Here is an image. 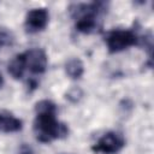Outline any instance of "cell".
Here are the masks:
<instances>
[{
  "mask_svg": "<svg viewBox=\"0 0 154 154\" xmlns=\"http://www.w3.org/2000/svg\"><path fill=\"white\" fill-rule=\"evenodd\" d=\"M35 112L34 134L37 141L51 143L67 135V126L57 119V106L54 102L51 100H41L36 103Z\"/></svg>",
  "mask_w": 154,
  "mask_h": 154,
  "instance_id": "obj_1",
  "label": "cell"
},
{
  "mask_svg": "<svg viewBox=\"0 0 154 154\" xmlns=\"http://www.w3.org/2000/svg\"><path fill=\"white\" fill-rule=\"evenodd\" d=\"M105 2L77 4L70 7L71 14L76 20V29L83 34H91L99 28L97 17L105 11Z\"/></svg>",
  "mask_w": 154,
  "mask_h": 154,
  "instance_id": "obj_2",
  "label": "cell"
},
{
  "mask_svg": "<svg viewBox=\"0 0 154 154\" xmlns=\"http://www.w3.org/2000/svg\"><path fill=\"white\" fill-rule=\"evenodd\" d=\"M138 36L132 30H125V29H118L112 30L107 34L105 41L108 48L109 53H118L124 49H128L131 46H135L138 43Z\"/></svg>",
  "mask_w": 154,
  "mask_h": 154,
  "instance_id": "obj_3",
  "label": "cell"
},
{
  "mask_svg": "<svg viewBox=\"0 0 154 154\" xmlns=\"http://www.w3.org/2000/svg\"><path fill=\"white\" fill-rule=\"evenodd\" d=\"M124 146H125V138L123 134L118 131H108L97 140V142L91 147V149L96 153L116 154L120 152Z\"/></svg>",
  "mask_w": 154,
  "mask_h": 154,
  "instance_id": "obj_4",
  "label": "cell"
},
{
  "mask_svg": "<svg viewBox=\"0 0 154 154\" xmlns=\"http://www.w3.org/2000/svg\"><path fill=\"white\" fill-rule=\"evenodd\" d=\"M25 70L32 75H42L47 69V54L41 48H31L23 53Z\"/></svg>",
  "mask_w": 154,
  "mask_h": 154,
  "instance_id": "obj_5",
  "label": "cell"
},
{
  "mask_svg": "<svg viewBox=\"0 0 154 154\" xmlns=\"http://www.w3.org/2000/svg\"><path fill=\"white\" fill-rule=\"evenodd\" d=\"M48 18H49L48 11L43 7L30 10L26 13L25 20H24L25 30L30 34H36L38 31H42L47 26Z\"/></svg>",
  "mask_w": 154,
  "mask_h": 154,
  "instance_id": "obj_6",
  "label": "cell"
},
{
  "mask_svg": "<svg viewBox=\"0 0 154 154\" xmlns=\"http://www.w3.org/2000/svg\"><path fill=\"white\" fill-rule=\"evenodd\" d=\"M23 126L22 120L11 116L0 113V132H16Z\"/></svg>",
  "mask_w": 154,
  "mask_h": 154,
  "instance_id": "obj_7",
  "label": "cell"
},
{
  "mask_svg": "<svg viewBox=\"0 0 154 154\" xmlns=\"http://www.w3.org/2000/svg\"><path fill=\"white\" fill-rule=\"evenodd\" d=\"M25 61H24V55L23 53L17 54L8 64V72L14 79H20L23 78L25 73Z\"/></svg>",
  "mask_w": 154,
  "mask_h": 154,
  "instance_id": "obj_8",
  "label": "cell"
},
{
  "mask_svg": "<svg viewBox=\"0 0 154 154\" xmlns=\"http://www.w3.org/2000/svg\"><path fill=\"white\" fill-rule=\"evenodd\" d=\"M65 71L66 75L72 79H78L82 77L84 72V65L81 59L78 58H71L65 64Z\"/></svg>",
  "mask_w": 154,
  "mask_h": 154,
  "instance_id": "obj_9",
  "label": "cell"
},
{
  "mask_svg": "<svg viewBox=\"0 0 154 154\" xmlns=\"http://www.w3.org/2000/svg\"><path fill=\"white\" fill-rule=\"evenodd\" d=\"M13 42H14V36L12 31L6 28H1L0 29V48L12 46Z\"/></svg>",
  "mask_w": 154,
  "mask_h": 154,
  "instance_id": "obj_10",
  "label": "cell"
},
{
  "mask_svg": "<svg viewBox=\"0 0 154 154\" xmlns=\"http://www.w3.org/2000/svg\"><path fill=\"white\" fill-rule=\"evenodd\" d=\"M18 154H34V150L29 144L23 143L18 149Z\"/></svg>",
  "mask_w": 154,
  "mask_h": 154,
  "instance_id": "obj_11",
  "label": "cell"
},
{
  "mask_svg": "<svg viewBox=\"0 0 154 154\" xmlns=\"http://www.w3.org/2000/svg\"><path fill=\"white\" fill-rule=\"evenodd\" d=\"M4 85V77H2V75H1V72H0V88Z\"/></svg>",
  "mask_w": 154,
  "mask_h": 154,
  "instance_id": "obj_12",
  "label": "cell"
}]
</instances>
